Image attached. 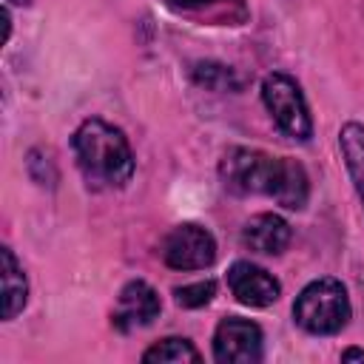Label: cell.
I'll use <instances>...</instances> for the list:
<instances>
[{"mask_svg":"<svg viewBox=\"0 0 364 364\" xmlns=\"http://www.w3.org/2000/svg\"><path fill=\"white\" fill-rule=\"evenodd\" d=\"M228 287L245 307H270L282 296L279 279L253 262H233L228 270Z\"/></svg>","mask_w":364,"mask_h":364,"instance_id":"ba28073f","label":"cell"},{"mask_svg":"<svg viewBox=\"0 0 364 364\" xmlns=\"http://www.w3.org/2000/svg\"><path fill=\"white\" fill-rule=\"evenodd\" d=\"M353 316L350 307V296L347 287L338 279H316L310 282L293 304V318L301 330L313 333V336H336L347 327Z\"/></svg>","mask_w":364,"mask_h":364,"instance_id":"3957f363","label":"cell"},{"mask_svg":"<svg viewBox=\"0 0 364 364\" xmlns=\"http://www.w3.org/2000/svg\"><path fill=\"white\" fill-rule=\"evenodd\" d=\"M290 236H293V230H290L287 219H282L279 213H256L242 228L245 247L264 253V256H279L290 245Z\"/></svg>","mask_w":364,"mask_h":364,"instance_id":"9c48e42d","label":"cell"},{"mask_svg":"<svg viewBox=\"0 0 364 364\" xmlns=\"http://www.w3.org/2000/svg\"><path fill=\"white\" fill-rule=\"evenodd\" d=\"M264 353L262 327L242 316H228L213 333V358L219 364H256Z\"/></svg>","mask_w":364,"mask_h":364,"instance_id":"8992f818","label":"cell"},{"mask_svg":"<svg viewBox=\"0 0 364 364\" xmlns=\"http://www.w3.org/2000/svg\"><path fill=\"white\" fill-rule=\"evenodd\" d=\"M216 296V282L205 279V282H193V284H182L173 290V299L179 307H205L210 299Z\"/></svg>","mask_w":364,"mask_h":364,"instance_id":"5bb4252c","label":"cell"},{"mask_svg":"<svg viewBox=\"0 0 364 364\" xmlns=\"http://www.w3.org/2000/svg\"><path fill=\"white\" fill-rule=\"evenodd\" d=\"M71 148L77 156V168L85 176L91 188H125L134 176V154L128 145V136L100 119L91 117L80 122V128L71 136Z\"/></svg>","mask_w":364,"mask_h":364,"instance_id":"7a4b0ae2","label":"cell"},{"mask_svg":"<svg viewBox=\"0 0 364 364\" xmlns=\"http://www.w3.org/2000/svg\"><path fill=\"white\" fill-rule=\"evenodd\" d=\"M262 102L284 136L299 142L313 136V117H310L307 100L290 74H282V71L267 74L262 80Z\"/></svg>","mask_w":364,"mask_h":364,"instance_id":"277c9868","label":"cell"},{"mask_svg":"<svg viewBox=\"0 0 364 364\" xmlns=\"http://www.w3.org/2000/svg\"><path fill=\"white\" fill-rule=\"evenodd\" d=\"M0 284H3V321L17 318L28 301V279L11 247H0Z\"/></svg>","mask_w":364,"mask_h":364,"instance_id":"30bf717a","label":"cell"},{"mask_svg":"<svg viewBox=\"0 0 364 364\" xmlns=\"http://www.w3.org/2000/svg\"><path fill=\"white\" fill-rule=\"evenodd\" d=\"M159 313H162L159 293H156L148 282L131 279V282L119 290L117 307H114V313H111V324H114L119 333H131V330H139V327L154 324V318H159Z\"/></svg>","mask_w":364,"mask_h":364,"instance_id":"52a82bcc","label":"cell"},{"mask_svg":"<svg viewBox=\"0 0 364 364\" xmlns=\"http://www.w3.org/2000/svg\"><path fill=\"white\" fill-rule=\"evenodd\" d=\"M142 361H145V364H185V361L199 364L202 355H199V350H196L188 338L168 336V338L151 344V347L142 353Z\"/></svg>","mask_w":364,"mask_h":364,"instance_id":"7c38bea8","label":"cell"},{"mask_svg":"<svg viewBox=\"0 0 364 364\" xmlns=\"http://www.w3.org/2000/svg\"><path fill=\"white\" fill-rule=\"evenodd\" d=\"M31 0H6V6H28Z\"/></svg>","mask_w":364,"mask_h":364,"instance_id":"e0dca14e","label":"cell"},{"mask_svg":"<svg viewBox=\"0 0 364 364\" xmlns=\"http://www.w3.org/2000/svg\"><path fill=\"white\" fill-rule=\"evenodd\" d=\"M162 262L173 270H205L216 262V239L202 225L182 222L165 236Z\"/></svg>","mask_w":364,"mask_h":364,"instance_id":"5b68a950","label":"cell"},{"mask_svg":"<svg viewBox=\"0 0 364 364\" xmlns=\"http://www.w3.org/2000/svg\"><path fill=\"white\" fill-rule=\"evenodd\" d=\"M219 176L228 191L239 196L262 193L287 210H301L310 196V179L301 162L256 148H228L219 159Z\"/></svg>","mask_w":364,"mask_h":364,"instance_id":"6da1fadb","label":"cell"},{"mask_svg":"<svg viewBox=\"0 0 364 364\" xmlns=\"http://www.w3.org/2000/svg\"><path fill=\"white\" fill-rule=\"evenodd\" d=\"M179 9H202V6H213V3H225V0H171Z\"/></svg>","mask_w":364,"mask_h":364,"instance_id":"9a60e30c","label":"cell"},{"mask_svg":"<svg viewBox=\"0 0 364 364\" xmlns=\"http://www.w3.org/2000/svg\"><path fill=\"white\" fill-rule=\"evenodd\" d=\"M338 148L344 156V168L353 179V188L364 205V125L361 122H344L338 131Z\"/></svg>","mask_w":364,"mask_h":364,"instance_id":"8fae6325","label":"cell"},{"mask_svg":"<svg viewBox=\"0 0 364 364\" xmlns=\"http://www.w3.org/2000/svg\"><path fill=\"white\" fill-rule=\"evenodd\" d=\"M193 80L208 91H239V85H242L236 71L222 63H196Z\"/></svg>","mask_w":364,"mask_h":364,"instance_id":"4fadbf2b","label":"cell"},{"mask_svg":"<svg viewBox=\"0 0 364 364\" xmlns=\"http://www.w3.org/2000/svg\"><path fill=\"white\" fill-rule=\"evenodd\" d=\"M341 361H364V350L350 347V350H344V353H341Z\"/></svg>","mask_w":364,"mask_h":364,"instance_id":"2e32d148","label":"cell"}]
</instances>
